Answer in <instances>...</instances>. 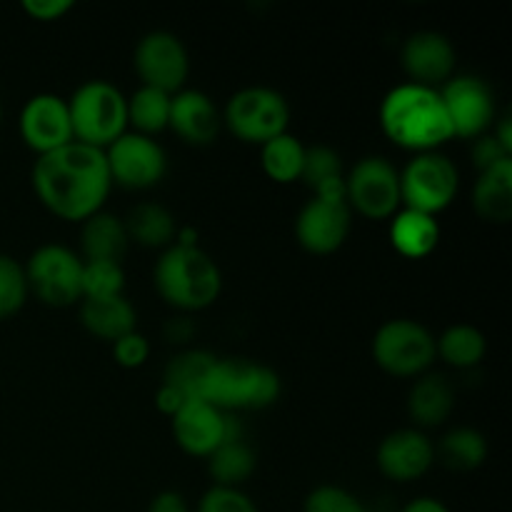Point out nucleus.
Listing matches in <instances>:
<instances>
[{"mask_svg": "<svg viewBox=\"0 0 512 512\" xmlns=\"http://www.w3.org/2000/svg\"><path fill=\"white\" fill-rule=\"evenodd\" d=\"M30 183L40 205L68 223H85L100 213L113 188L103 150L75 140L53 153L38 155Z\"/></svg>", "mask_w": 512, "mask_h": 512, "instance_id": "1", "label": "nucleus"}, {"mask_svg": "<svg viewBox=\"0 0 512 512\" xmlns=\"http://www.w3.org/2000/svg\"><path fill=\"white\" fill-rule=\"evenodd\" d=\"M380 128L385 138L410 153H433L453 140V125L438 88L403 83L380 103Z\"/></svg>", "mask_w": 512, "mask_h": 512, "instance_id": "2", "label": "nucleus"}, {"mask_svg": "<svg viewBox=\"0 0 512 512\" xmlns=\"http://www.w3.org/2000/svg\"><path fill=\"white\" fill-rule=\"evenodd\" d=\"M153 283L170 308L198 313L220 298L223 275L200 245H170L155 263Z\"/></svg>", "mask_w": 512, "mask_h": 512, "instance_id": "3", "label": "nucleus"}, {"mask_svg": "<svg viewBox=\"0 0 512 512\" xmlns=\"http://www.w3.org/2000/svg\"><path fill=\"white\" fill-rule=\"evenodd\" d=\"M278 398L280 378L273 368L255 360L225 358L215 360L200 400L215 405L223 413H235L270 408Z\"/></svg>", "mask_w": 512, "mask_h": 512, "instance_id": "4", "label": "nucleus"}, {"mask_svg": "<svg viewBox=\"0 0 512 512\" xmlns=\"http://www.w3.org/2000/svg\"><path fill=\"white\" fill-rule=\"evenodd\" d=\"M73 140L105 150L128 133V98L108 80H88L68 98Z\"/></svg>", "mask_w": 512, "mask_h": 512, "instance_id": "5", "label": "nucleus"}, {"mask_svg": "<svg viewBox=\"0 0 512 512\" xmlns=\"http://www.w3.org/2000/svg\"><path fill=\"white\" fill-rule=\"evenodd\" d=\"M435 358V335L418 320H388L373 338L375 365L393 378H420Z\"/></svg>", "mask_w": 512, "mask_h": 512, "instance_id": "6", "label": "nucleus"}, {"mask_svg": "<svg viewBox=\"0 0 512 512\" xmlns=\"http://www.w3.org/2000/svg\"><path fill=\"white\" fill-rule=\"evenodd\" d=\"M220 118L238 140L248 145H265L268 140L288 133L290 105L278 90L253 85L238 90L228 100Z\"/></svg>", "mask_w": 512, "mask_h": 512, "instance_id": "7", "label": "nucleus"}, {"mask_svg": "<svg viewBox=\"0 0 512 512\" xmlns=\"http://www.w3.org/2000/svg\"><path fill=\"white\" fill-rule=\"evenodd\" d=\"M460 173L450 158L433 150L420 153L400 170V203L403 208L438 218L455 200Z\"/></svg>", "mask_w": 512, "mask_h": 512, "instance_id": "8", "label": "nucleus"}, {"mask_svg": "<svg viewBox=\"0 0 512 512\" xmlns=\"http://www.w3.org/2000/svg\"><path fill=\"white\" fill-rule=\"evenodd\" d=\"M28 290L50 308L83 300V258L65 245H40L23 265Z\"/></svg>", "mask_w": 512, "mask_h": 512, "instance_id": "9", "label": "nucleus"}, {"mask_svg": "<svg viewBox=\"0 0 512 512\" xmlns=\"http://www.w3.org/2000/svg\"><path fill=\"white\" fill-rule=\"evenodd\" d=\"M348 208L368 220H388L403 208L400 170L383 155H368L345 173Z\"/></svg>", "mask_w": 512, "mask_h": 512, "instance_id": "10", "label": "nucleus"}, {"mask_svg": "<svg viewBox=\"0 0 512 512\" xmlns=\"http://www.w3.org/2000/svg\"><path fill=\"white\" fill-rule=\"evenodd\" d=\"M110 180L125 190H150L168 173V155L155 138L128 130L103 150Z\"/></svg>", "mask_w": 512, "mask_h": 512, "instance_id": "11", "label": "nucleus"}, {"mask_svg": "<svg viewBox=\"0 0 512 512\" xmlns=\"http://www.w3.org/2000/svg\"><path fill=\"white\" fill-rule=\"evenodd\" d=\"M133 68L140 85L175 95L183 90L190 73V58L183 40L168 30H153L135 45Z\"/></svg>", "mask_w": 512, "mask_h": 512, "instance_id": "12", "label": "nucleus"}, {"mask_svg": "<svg viewBox=\"0 0 512 512\" xmlns=\"http://www.w3.org/2000/svg\"><path fill=\"white\" fill-rule=\"evenodd\" d=\"M438 90L453 125V138L478 140L493 130L495 100L485 80L475 75H453Z\"/></svg>", "mask_w": 512, "mask_h": 512, "instance_id": "13", "label": "nucleus"}, {"mask_svg": "<svg viewBox=\"0 0 512 512\" xmlns=\"http://www.w3.org/2000/svg\"><path fill=\"white\" fill-rule=\"evenodd\" d=\"M353 228V210L345 198L310 195L295 218V238L313 255H330L340 250Z\"/></svg>", "mask_w": 512, "mask_h": 512, "instance_id": "14", "label": "nucleus"}, {"mask_svg": "<svg viewBox=\"0 0 512 512\" xmlns=\"http://www.w3.org/2000/svg\"><path fill=\"white\" fill-rule=\"evenodd\" d=\"M170 425H173V438L178 448L193 458H208L220 443L240 435L238 425L228 418V413L205 400H188L170 418Z\"/></svg>", "mask_w": 512, "mask_h": 512, "instance_id": "15", "label": "nucleus"}, {"mask_svg": "<svg viewBox=\"0 0 512 512\" xmlns=\"http://www.w3.org/2000/svg\"><path fill=\"white\" fill-rule=\"evenodd\" d=\"M20 138L35 155L53 153L73 143L68 100L55 93H38L28 98L18 118Z\"/></svg>", "mask_w": 512, "mask_h": 512, "instance_id": "16", "label": "nucleus"}, {"mask_svg": "<svg viewBox=\"0 0 512 512\" xmlns=\"http://www.w3.org/2000/svg\"><path fill=\"white\" fill-rule=\"evenodd\" d=\"M378 468L393 483H413L423 478L435 463V448L418 428H403L385 435L378 445Z\"/></svg>", "mask_w": 512, "mask_h": 512, "instance_id": "17", "label": "nucleus"}, {"mask_svg": "<svg viewBox=\"0 0 512 512\" xmlns=\"http://www.w3.org/2000/svg\"><path fill=\"white\" fill-rule=\"evenodd\" d=\"M400 60H403V70L408 73V78H413L410 83L438 88L445 80L453 78L455 48L443 33L420 30L405 40Z\"/></svg>", "mask_w": 512, "mask_h": 512, "instance_id": "18", "label": "nucleus"}, {"mask_svg": "<svg viewBox=\"0 0 512 512\" xmlns=\"http://www.w3.org/2000/svg\"><path fill=\"white\" fill-rule=\"evenodd\" d=\"M218 108L203 90L183 88L170 98L168 128L188 145H210L220 133Z\"/></svg>", "mask_w": 512, "mask_h": 512, "instance_id": "19", "label": "nucleus"}, {"mask_svg": "<svg viewBox=\"0 0 512 512\" xmlns=\"http://www.w3.org/2000/svg\"><path fill=\"white\" fill-rule=\"evenodd\" d=\"M455 410V390L443 375H420L408 393V415L418 430L440 428Z\"/></svg>", "mask_w": 512, "mask_h": 512, "instance_id": "20", "label": "nucleus"}, {"mask_svg": "<svg viewBox=\"0 0 512 512\" xmlns=\"http://www.w3.org/2000/svg\"><path fill=\"white\" fill-rule=\"evenodd\" d=\"M473 208L480 220L505 225L512 220V158L478 173L473 185Z\"/></svg>", "mask_w": 512, "mask_h": 512, "instance_id": "21", "label": "nucleus"}, {"mask_svg": "<svg viewBox=\"0 0 512 512\" xmlns=\"http://www.w3.org/2000/svg\"><path fill=\"white\" fill-rule=\"evenodd\" d=\"M440 225L438 218L415 210L400 208L390 220V245L395 253L408 260H423L438 248Z\"/></svg>", "mask_w": 512, "mask_h": 512, "instance_id": "22", "label": "nucleus"}, {"mask_svg": "<svg viewBox=\"0 0 512 512\" xmlns=\"http://www.w3.org/2000/svg\"><path fill=\"white\" fill-rule=\"evenodd\" d=\"M135 313L133 303H130L125 295L118 298H100V300H80V323L88 330L90 335H95L98 340L113 345L115 340L123 338V335L133 333Z\"/></svg>", "mask_w": 512, "mask_h": 512, "instance_id": "23", "label": "nucleus"}, {"mask_svg": "<svg viewBox=\"0 0 512 512\" xmlns=\"http://www.w3.org/2000/svg\"><path fill=\"white\" fill-rule=\"evenodd\" d=\"M128 230L123 218L113 213H95L80 230V250L83 260H105V263H123L128 253Z\"/></svg>", "mask_w": 512, "mask_h": 512, "instance_id": "24", "label": "nucleus"}, {"mask_svg": "<svg viewBox=\"0 0 512 512\" xmlns=\"http://www.w3.org/2000/svg\"><path fill=\"white\" fill-rule=\"evenodd\" d=\"M130 243L150 250H168L178 238V220L165 205L138 203L123 218Z\"/></svg>", "mask_w": 512, "mask_h": 512, "instance_id": "25", "label": "nucleus"}, {"mask_svg": "<svg viewBox=\"0 0 512 512\" xmlns=\"http://www.w3.org/2000/svg\"><path fill=\"white\" fill-rule=\"evenodd\" d=\"M205 460L213 485L220 488H240L255 473V453L240 435L220 443Z\"/></svg>", "mask_w": 512, "mask_h": 512, "instance_id": "26", "label": "nucleus"}, {"mask_svg": "<svg viewBox=\"0 0 512 512\" xmlns=\"http://www.w3.org/2000/svg\"><path fill=\"white\" fill-rule=\"evenodd\" d=\"M485 353H488V340L475 325H450L440 338H435V355L443 358L450 368H475L483 363Z\"/></svg>", "mask_w": 512, "mask_h": 512, "instance_id": "27", "label": "nucleus"}, {"mask_svg": "<svg viewBox=\"0 0 512 512\" xmlns=\"http://www.w3.org/2000/svg\"><path fill=\"white\" fill-rule=\"evenodd\" d=\"M313 195H345V168L338 150L328 145L305 148L303 175H300Z\"/></svg>", "mask_w": 512, "mask_h": 512, "instance_id": "28", "label": "nucleus"}, {"mask_svg": "<svg viewBox=\"0 0 512 512\" xmlns=\"http://www.w3.org/2000/svg\"><path fill=\"white\" fill-rule=\"evenodd\" d=\"M215 360L218 358L208 353V350H183V353L170 358V363L165 365L163 383L173 385L188 400H200L203 398L205 380H208Z\"/></svg>", "mask_w": 512, "mask_h": 512, "instance_id": "29", "label": "nucleus"}, {"mask_svg": "<svg viewBox=\"0 0 512 512\" xmlns=\"http://www.w3.org/2000/svg\"><path fill=\"white\" fill-rule=\"evenodd\" d=\"M303 160L305 145L290 133H283L278 138L268 140L265 145H260V165H263V173L278 185H290L295 180H300V175H303Z\"/></svg>", "mask_w": 512, "mask_h": 512, "instance_id": "30", "label": "nucleus"}, {"mask_svg": "<svg viewBox=\"0 0 512 512\" xmlns=\"http://www.w3.org/2000/svg\"><path fill=\"white\" fill-rule=\"evenodd\" d=\"M170 98L173 95L163 93V90L140 85L128 98V128H133V133L148 135V138L163 133L168 128Z\"/></svg>", "mask_w": 512, "mask_h": 512, "instance_id": "31", "label": "nucleus"}, {"mask_svg": "<svg viewBox=\"0 0 512 512\" xmlns=\"http://www.w3.org/2000/svg\"><path fill=\"white\" fill-rule=\"evenodd\" d=\"M440 458L448 468L478 470L488 458V440L475 428H455L440 440Z\"/></svg>", "mask_w": 512, "mask_h": 512, "instance_id": "32", "label": "nucleus"}, {"mask_svg": "<svg viewBox=\"0 0 512 512\" xmlns=\"http://www.w3.org/2000/svg\"><path fill=\"white\" fill-rule=\"evenodd\" d=\"M125 295L123 263L83 260V300L118 298Z\"/></svg>", "mask_w": 512, "mask_h": 512, "instance_id": "33", "label": "nucleus"}, {"mask_svg": "<svg viewBox=\"0 0 512 512\" xmlns=\"http://www.w3.org/2000/svg\"><path fill=\"white\" fill-rule=\"evenodd\" d=\"M28 280L23 265L10 255L0 253V320H10L23 310L28 300Z\"/></svg>", "mask_w": 512, "mask_h": 512, "instance_id": "34", "label": "nucleus"}, {"mask_svg": "<svg viewBox=\"0 0 512 512\" xmlns=\"http://www.w3.org/2000/svg\"><path fill=\"white\" fill-rule=\"evenodd\" d=\"M303 512H368L353 493L335 485H320L305 498Z\"/></svg>", "mask_w": 512, "mask_h": 512, "instance_id": "35", "label": "nucleus"}, {"mask_svg": "<svg viewBox=\"0 0 512 512\" xmlns=\"http://www.w3.org/2000/svg\"><path fill=\"white\" fill-rule=\"evenodd\" d=\"M195 512H260L250 495H245L240 488H220L213 485L205 490Z\"/></svg>", "mask_w": 512, "mask_h": 512, "instance_id": "36", "label": "nucleus"}, {"mask_svg": "<svg viewBox=\"0 0 512 512\" xmlns=\"http://www.w3.org/2000/svg\"><path fill=\"white\" fill-rule=\"evenodd\" d=\"M113 358L120 368L135 370L143 368L150 358V343L143 333L133 330V333L123 335L113 343Z\"/></svg>", "mask_w": 512, "mask_h": 512, "instance_id": "37", "label": "nucleus"}, {"mask_svg": "<svg viewBox=\"0 0 512 512\" xmlns=\"http://www.w3.org/2000/svg\"><path fill=\"white\" fill-rule=\"evenodd\" d=\"M508 158H512V155L498 143V140L493 138V133H485L483 138L475 140L473 160H475V168H478V173L495 168V165L503 163V160H508Z\"/></svg>", "mask_w": 512, "mask_h": 512, "instance_id": "38", "label": "nucleus"}, {"mask_svg": "<svg viewBox=\"0 0 512 512\" xmlns=\"http://www.w3.org/2000/svg\"><path fill=\"white\" fill-rule=\"evenodd\" d=\"M75 5L70 0H25L23 10L38 23H55L68 15Z\"/></svg>", "mask_w": 512, "mask_h": 512, "instance_id": "39", "label": "nucleus"}, {"mask_svg": "<svg viewBox=\"0 0 512 512\" xmlns=\"http://www.w3.org/2000/svg\"><path fill=\"white\" fill-rule=\"evenodd\" d=\"M185 403H188V398H185L180 390H175L173 385L160 383L158 393H155V408H158L160 413L168 415V418H173V415L178 413Z\"/></svg>", "mask_w": 512, "mask_h": 512, "instance_id": "40", "label": "nucleus"}, {"mask_svg": "<svg viewBox=\"0 0 512 512\" xmlns=\"http://www.w3.org/2000/svg\"><path fill=\"white\" fill-rule=\"evenodd\" d=\"M148 512H190V505L178 490H163V493L150 500Z\"/></svg>", "mask_w": 512, "mask_h": 512, "instance_id": "41", "label": "nucleus"}, {"mask_svg": "<svg viewBox=\"0 0 512 512\" xmlns=\"http://www.w3.org/2000/svg\"><path fill=\"white\" fill-rule=\"evenodd\" d=\"M400 512H450L448 505L440 503L438 498H415L410 500Z\"/></svg>", "mask_w": 512, "mask_h": 512, "instance_id": "42", "label": "nucleus"}, {"mask_svg": "<svg viewBox=\"0 0 512 512\" xmlns=\"http://www.w3.org/2000/svg\"><path fill=\"white\" fill-rule=\"evenodd\" d=\"M490 133H493V138L498 140V143L503 145V148L512 155V125H510V118L500 120V123L495 125V128L490 130Z\"/></svg>", "mask_w": 512, "mask_h": 512, "instance_id": "43", "label": "nucleus"}, {"mask_svg": "<svg viewBox=\"0 0 512 512\" xmlns=\"http://www.w3.org/2000/svg\"><path fill=\"white\" fill-rule=\"evenodd\" d=\"M0 123H3V103H0Z\"/></svg>", "mask_w": 512, "mask_h": 512, "instance_id": "44", "label": "nucleus"}]
</instances>
